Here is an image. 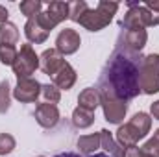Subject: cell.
I'll list each match as a JSON object with an SVG mask.
<instances>
[{"instance_id": "1", "label": "cell", "mask_w": 159, "mask_h": 157, "mask_svg": "<svg viewBox=\"0 0 159 157\" xmlns=\"http://www.w3.org/2000/svg\"><path fill=\"white\" fill-rule=\"evenodd\" d=\"M141 63H143L141 54L115 48L111 52L98 81L107 85L122 100H126V102L133 100L141 94V85H139Z\"/></svg>"}, {"instance_id": "2", "label": "cell", "mask_w": 159, "mask_h": 157, "mask_svg": "<svg viewBox=\"0 0 159 157\" xmlns=\"http://www.w3.org/2000/svg\"><path fill=\"white\" fill-rule=\"evenodd\" d=\"M119 4L117 2H107V0H100L98 6L94 9H87L81 17H80L78 24L83 26L89 32H100L106 26H109V22L113 20V15L117 13Z\"/></svg>"}, {"instance_id": "3", "label": "cell", "mask_w": 159, "mask_h": 157, "mask_svg": "<svg viewBox=\"0 0 159 157\" xmlns=\"http://www.w3.org/2000/svg\"><path fill=\"white\" fill-rule=\"evenodd\" d=\"M98 91V98H100V105L104 109V117L109 124H120L126 113H128V102L119 98L107 85H104L102 81L96 83L94 87Z\"/></svg>"}, {"instance_id": "4", "label": "cell", "mask_w": 159, "mask_h": 157, "mask_svg": "<svg viewBox=\"0 0 159 157\" xmlns=\"http://www.w3.org/2000/svg\"><path fill=\"white\" fill-rule=\"evenodd\" d=\"M128 11L124 19L120 20V28H148L159 24V13L150 11L144 4L139 2H128Z\"/></svg>"}, {"instance_id": "5", "label": "cell", "mask_w": 159, "mask_h": 157, "mask_svg": "<svg viewBox=\"0 0 159 157\" xmlns=\"http://www.w3.org/2000/svg\"><path fill=\"white\" fill-rule=\"evenodd\" d=\"M139 85H141V92L144 94L159 92V54H150L143 57Z\"/></svg>"}, {"instance_id": "6", "label": "cell", "mask_w": 159, "mask_h": 157, "mask_svg": "<svg viewBox=\"0 0 159 157\" xmlns=\"http://www.w3.org/2000/svg\"><path fill=\"white\" fill-rule=\"evenodd\" d=\"M11 67H13V72H15L17 78H30L39 69V56L35 54V50L30 43L20 46V50L17 54V59Z\"/></svg>"}, {"instance_id": "7", "label": "cell", "mask_w": 159, "mask_h": 157, "mask_svg": "<svg viewBox=\"0 0 159 157\" xmlns=\"http://www.w3.org/2000/svg\"><path fill=\"white\" fill-rule=\"evenodd\" d=\"M35 19L46 32H52L57 24L69 19V2H50Z\"/></svg>"}, {"instance_id": "8", "label": "cell", "mask_w": 159, "mask_h": 157, "mask_svg": "<svg viewBox=\"0 0 159 157\" xmlns=\"http://www.w3.org/2000/svg\"><path fill=\"white\" fill-rule=\"evenodd\" d=\"M146 41H148L146 30H143V28H124V30H120L115 48L141 54V50L146 46Z\"/></svg>"}, {"instance_id": "9", "label": "cell", "mask_w": 159, "mask_h": 157, "mask_svg": "<svg viewBox=\"0 0 159 157\" xmlns=\"http://www.w3.org/2000/svg\"><path fill=\"white\" fill-rule=\"evenodd\" d=\"M13 96L20 104H32L41 96V83L34 78H17V87L13 89Z\"/></svg>"}, {"instance_id": "10", "label": "cell", "mask_w": 159, "mask_h": 157, "mask_svg": "<svg viewBox=\"0 0 159 157\" xmlns=\"http://www.w3.org/2000/svg\"><path fill=\"white\" fill-rule=\"evenodd\" d=\"M81 44L80 39V34L76 30H70V28H65L59 32L57 39H56V50L61 54V56H70L74 54Z\"/></svg>"}, {"instance_id": "11", "label": "cell", "mask_w": 159, "mask_h": 157, "mask_svg": "<svg viewBox=\"0 0 159 157\" xmlns=\"http://www.w3.org/2000/svg\"><path fill=\"white\" fill-rule=\"evenodd\" d=\"M65 63H67V61L63 59V56H61L56 48L44 50V52L41 54V57H39V69L46 74V76H50V78H52Z\"/></svg>"}, {"instance_id": "12", "label": "cell", "mask_w": 159, "mask_h": 157, "mask_svg": "<svg viewBox=\"0 0 159 157\" xmlns=\"http://www.w3.org/2000/svg\"><path fill=\"white\" fill-rule=\"evenodd\" d=\"M34 117H35V120H37L39 126L50 129V128H56V124L59 122V109H57V105H54V104H44V102H43V104H39V105L35 107Z\"/></svg>"}, {"instance_id": "13", "label": "cell", "mask_w": 159, "mask_h": 157, "mask_svg": "<svg viewBox=\"0 0 159 157\" xmlns=\"http://www.w3.org/2000/svg\"><path fill=\"white\" fill-rule=\"evenodd\" d=\"M76 70L70 67V63H65L54 76H52V85H56L59 91L61 89H65V91H69V89H72V85L76 83Z\"/></svg>"}, {"instance_id": "14", "label": "cell", "mask_w": 159, "mask_h": 157, "mask_svg": "<svg viewBox=\"0 0 159 157\" xmlns=\"http://www.w3.org/2000/svg\"><path fill=\"white\" fill-rule=\"evenodd\" d=\"M24 34H26V39L30 41V43H34V44H43L44 41L48 39V35H50V32H46V30L41 26L35 17H32V19L26 20Z\"/></svg>"}, {"instance_id": "15", "label": "cell", "mask_w": 159, "mask_h": 157, "mask_svg": "<svg viewBox=\"0 0 159 157\" xmlns=\"http://www.w3.org/2000/svg\"><path fill=\"white\" fill-rule=\"evenodd\" d=\"M78 104L80 107L83 109H89V111H94L98 105H100V98H98V91L94 87H87L80 92L78 96Z\"/></svg>"}, {"instance_id": "16", "label": "cell", "mask_w": 159, "mask_h": 157, "mask_svg": "<svg viewBox=\"0 0 159 157\" xmlns=\"http://www.w3.org/2000/svg\"><path fill=\"white\" fill-rule=\"evenodd\" d=\"M19 43V30L13 22H2L0 24V44L15 46Z\"/></svg>"}, {"instance_id": "17", "label": "cell", "mask_w": 159, "mask_h": 157, "mask_svg": "<svg viewBox=\"0 0 159 157\" xmlns=\"http://www.w3.org/2000/svg\"><path fill=\"white\" fill-rule=\"evenodd\" d=\"M94 122V111H89V109H83V107H76L74 113H72V124L80 128V129H85L89 126H93Z\"/></svg>"}, {"instance_id": "18", "label": "cell", "mask_w": 159, "mask_h": 157, "mask_svg": "<svg viewBox=\"0 0 159 157\" xmlns=\"http://www.w3.org/2000/svg\"><path fill=\"white\" fill-rule=\"evenodd\" d=\"M100 148V133H93V135H83L78 139V150L85 155H91L94 150Z\"/></svg>"}, {"instance_id": "19", "label": "cell", "mask_w": 159, "mask_h": 157, "mask_svg": "<svg viewBox=\"0 0 159 157\" xmlns=\"http://www.w3.org/2000/svg\"><path fill=\"white\" fill-rule=\"evenodd\" d=\"M129 124L135 128V131L141 135V139H144L146 133L152 128V118H150V115H146V113H137V115H133V118L129 120Z\"/></svg>"}, {"instance_id": "20", "label": "cell", "mask_w": 159, "mask_h": 157, "mask_svg": "<svg viewBox=\"0 0 159 157\" xmlns=\"http://www.w3.org/2000/svg\"><path fill=\"white\" fill-rule=\"evenodd\" d=\"M41 96H43V100H44V104H57L59 100H61V92H59V89L56 87V85H41Z\"/></svg>"}, {"instance_id": "21", "label": "cell", "mask_w": 159, "mask_h": 157, "mask_svg": "<svg viewBox=\"0 0 159 157\" xmlns=\"http://www.w3.org/2000/svg\"><path fill=\"white\" fill-rule=\"evenodd\" d=\"M20 13L22 15H26L28 19H32V17H37L41 13V9H43V2L39 0H24V2H20Z\"/></svg>"}, {"instance_id": "22", "label": "cell", "mask_w": 159, "mask_h": 157, "mask_svg": "<svg viewBox=\"0 0 159 157\" xmlns=\"http://www.w3.org/2000/svg\"><path fill=\"white\" fill-rule=\"evenodd\" d=\"M11 104V92H9V83L7 79L0 81V115H6L9 111Z\"/></svg>"}, {"instance_id": "23", "label": "cell", "mask_w": 159, "mask_h": 157, "mask_svg": "<svg viewBox=\"0 0 159 157\" xmlns=\"http://www.w3.org/2000/svg\"><path fill=\"white\" fill-rule=\"evenodd\" d=\"M89 9V6L83 2V0H74V2H69V19L78 22L80 17Z\"/></svg>"}, {"instance_id": "24", "label": "cell", "mask_w": 159, "mask_h": 157, "mask_svg": "<svg viewBox=\"0 0 159 157\" xmlns=\"http://www.w3.org/2000/svg\"><path fill=\"white\" fill-rule=\"evenodd\" d=\"M19 50L15 46H7V44H0V61L2 65H13L17 59Z\"/></svg>"}, {"instance_id": "25", "label": "cell", "mask_w": 159, "mask_h": 157, "mask_svg": "<svg viewBox=\"0 0 159 157\" xmlns=\"http://www.w3.org/2000/svg\"><path fill=\"white\" fill-rule=\"evenodd\" d=\"M17 142H15V137L9 135V133H0V155H7L15 150Z\"/></svg>"}, {"instance_id": "26", "label": "cell", "mask_w": 159, "mask_h": 157, "mask_svg": "<svg viewBox=\"0 0 159 157\" xmlns=\"http://www.w3.org/2000/svg\"><path fill=\"white\" fill-rule=\"evenodd\" d=\"M141 150H143L144 154H150V155H154V157H159V129H156L154 137H152L150 141H146L144 146H143Z\"/></svg>"}, {"instance_id": "27", "label": "cell", "mask_w": 159, "mask_h": 157, "mask_svg": "<svg viewBox=\"0 0 159 157\" xmlns=\"http://www.w3.org/2000/svg\"><path fill=\"white\" fill-rule=\"evenodd\" d=\"M124 157H143V150H141V148H137V146L124 148Z\"/></svg>"}, {"instance_id": "28", "label": "cell", "mask_w": 159, "mask_h": 157, "mask_svg": "<svg viewBox=\"0 0 159 157\" xmlns=\"http://www.w3.org/2000/svg\"><path fill=\"white\" fill-rule=\"evenodd\" d=\"M150 113H152V117L156 118V120H159V100L150 105Z\"/></svg>"}, {"instance_id": "29", "label": "cell", "mask_w": 159, "mask_h": 157, "mask_svg": "<svg viewBox=\"0 0 159 157\" xmlns=\"http://www.w3.org/2000/svg\"><path fill=\"white\" fill-rule=\"evenodd\" d=\"M144 6H146L150 11H154V13H159V2H152V0H148V2H144Z\"/></svg>"}, {"instance_id": "30", "label": "cell", "mask_w": 159, "mask_h": 157, "mask_svg": "<svg viewBox=\"0 0 159 157\" xmlns=\"http://www.w3.org/2000/svg\"><path fill=\"white\" fill-rule=\"evenodd\" d=\"M7 15H9V11L4 6H0V24L2 22H7Z\"/></svg>"}, {"instance_id": "31", "label": "cell", "mask_w": 159, "mask_h": 157, "mask_svg": "<svg viewBox=\"0 0 159 157\" xmlns=\"http://www.w3.org/2000/svg\"><path fill=\"white\" fill-rule=\"evenodd\" d=\"M54 157H80V154H74V152H63V154H57Z\"/></svg>"}, {"instance_id": "32", "label": "cell", "mask_w": 159, "mask_h": 157, "mask_svg": "<svg viewBox=\"0 0 159 157\" xmlns=\"http://www.w3.org/2000/svg\"><path fill=\"white\" fill-rule=\"evenodd\" d=\"M87 157H111V155H107V154H94V155H93V154H91V155H87Z\"/></svg>"}, {"instance_id": "33", "label": "cell", "mask_w": 159, "mask_h": 157, "mask_svg": "<svg viewBox=\"0 0 159 157\" xmlns=\"http://www.w3.org/2000/svg\"><path fill=\"white\" fill-rule=\"evenodd\" d=\"M143 157H154V155H150V154H144V152H143Z\"/></svg>"}, {"instance_id": "34", "label": "cell", "mask_w": 159, "mask_h": 157, "mask_svg": "<svg viewBox=\"0 0 159 157\" xmlns=\"http://www.w3.org/2000/svg\"><path fill=\"white\" fill-rule=\"evenodd\" d=\"M39 157H43V155H39Z\"/></svg>"}]
</instances>
